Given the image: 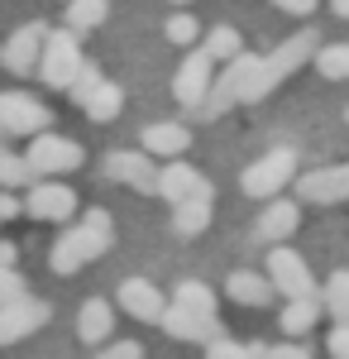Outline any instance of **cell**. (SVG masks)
Segmentation results:
<instances>
[{
	"mask_svg": "<svg viewBox=\"0 0 349 359\" xmlns=\"http://www.w3.org/2000/svg\"><path fill=\"white\" fill-rule=\"evenodd\" d=\"M29 168H34V177H62V172H77L81 168V144L77 139H62L53 130H39V135H29V149H25Z\"/></svg>",
	"mask_w": 349,
	"mask_h": 359,
	"instance_id": "3957f363",
	"label": "cell"
},
{
	"mask_svg": "<svg viewBox=\"0 0 349 359\" xmlns=\"http://www.w3.org/2000/svg\"><path fill=\"white\" fill-rule=\"evenodd\" d=\"M292 177H296V154L292 149H273V154H264L259 163H249L240 172V187H244V196L268 201V196H278Z\"/></svg>",
	"mask_w": 349,
	"mask_h": 359,
	"instance_id": "5b68a950",
	"label": "cell"
},
{
	"mask_svg": "<svg viewBox=\"0 0 349 359\" xmlns=\"http://www.w3.org/2000/svg\"><path fill=\"white\" fill-rule=\"evenodd\" d=\"M53 125V115L43 101H34L25 91H0V139H20V135H39V130H48Z\"/></svg>",
	"mask_w": 349,
	"mask_h": 359,
	"instance_id": "ba28073f",
	"label": "cell"
},
{
	"mask_svg": "<svg viewBox=\"0 0 349 359\" xmlns=\"http://www.w3.org/2000/svg\"><path fill=\"white\" fill-rule=\"evenodd\" d=\"M53 321V306L39 302V297H15V302H0V345H15V340H25V335L43 331Z\"/></svg>",
	"mask_w": 349,
	"mask_h": 359,
	"instance_id": "9c48e42d",
	"label": "cell"
},
{
	"mask_svg": "<svg viewBox=\"0 0 349 359\" xmlns=\"http://www.w3.org/2000/svg\"><path fill=\"white\" fill-rule=\"evenodd\" d=\"M206 57L211 62H230L235 53H244V39H240V29H230V25H215L211 34H206Z\"/></svg>",
	"mask_w": 349,
	"mask_h": 359,
	"instance_id": "4316f807",
	"label": "cell"
},
{
	"mask_svg": "<svg viewBox=\"0 0 349 359\" xmlns=\"http://www.w3.org/2000/svg\"><path fill=\"white\" fill-rule=\"evenodd\" d=\"M43 34H48L43 25L15 29V34H10V43L0 48V62H5L15 77H29V72H34V62H39V48H43Z\"/></svg>",
	"mask_w": 349,
	"mask_h": 359,
	"instance_id": "2e32d148",
	"label": "cell"
},
{
	"mask_svg": "<svg viewBox=\"0 0 349 359\" xmlns=\"http://www.w3.org/2000/svg\"><path fill=\"white\" fill-rule=\"evenodd\" d=\"M296 221H301V206H296V201H287V196H268V211L259 216V235H264L268 245H282V240L296 230Z\"/></svg>",
	"mask_w": 349,
	"mask_h": 359,
	"instance_id": "d6986e66",
	"label": "cell"
},
{
	"mask_svg": "<svg viewBox=\"0 0 349 359\" xmlns=\"http://www.w3.org/2000/svg\"><path fill=\"white\" fill-rule=\"evenodd\" d=\"M215 206L211 196H187V201H172V230L177 235H201L206 225H211Z\"/></svg>",
	"mask_w": 349,
	"mask_h": 359,
	"instance_id": "7402d4cb",
	"label": "cell"
},
{
	"mask_svg": "<svg viewBox=\"0 0 349 359\" xmlns=\"http://www.w3.org/2000/svg\"><path fill=\"white\" fill-rule=\"evenodd\" d=\"M29 283L20 269H0V302H15V297H25Z\"/></svg>",
	"mask_w": 349,
	"mask_h": 359,
	"instance_id": "836d02e7",
	"label": "cell"
},
{
	"mask_svg": "<svg viewBox=\"0 0 349 359\" xmlns=\"http://www.w3.org/2000/svg\"><path fill=\"white\" fill-rule=\"evenodd\" d=\"M325 345H330V355H335V359H349V321H335V331H330Z\"/></svg>",
	"mask_w": 349,
	"mask_h": 359,
	"instance_id": "e575fe53",
	"label": "cell"
},
{
	"mask_svg": "<svg viewBox=\"0 0 349 359\" xmlns=\"http://www.w3.org/2000/svg\"><path fill=\"white\" fill-rule=\"evenodd\" d=\"M96 359H106V355H96Z\"/></svg>",
	"mask_w": 349,
	"mask_h": 359,
	"instance_id": "ee69618b",
	"label": "cell"
},
{
	"mask_svg": "<svg viewBox=\"0 0 349 359\" xmlns=\"http://www.w3.org/2000/svg\"><path fill=\"white\" fill-rule=\"evenodd\" d=\"M25 211L34 221H72L77 216V192L67 187V182H57V177H34L29 182V196H25Z\"/></svg>",
	"mask_w": 349,
	"mask_h": 359,
	"instance_id": "8992f818",
	"label": "cell"
},
{
	"mask_svg": "<svg viewBox=\"0 0 349 359\" xmlns=\"http://www.w3.org/2000/svg\"><path fill=\"white\" fill-rule=\"evenodd\" d=\"M296 192H301V201H316V206H335V201H349V163L316 168V172H301V177H296Z\"/></svg>",
	"mask_w": 349,
	"mask_h": 359,
	"instance_id": "8fae6325",
	"label": "cell"
},
{
	"mask_svg": "<svg viewBox=\"0 0 349 359\" xmlns=\"http://www.w3.org/2000/svg\"><path fill=\"white\" fill-rule=\"evenodd\" d=\"M225 292L235 297L240 306H268L278 292H273L268 273H249V269H240V273H230V283H225Z\"/></svg>",
	"mask_w": 349,
	"mask_h": 359,
	"instance_id": "44dd1931",
	"label": "cell"
},
{
	"mask_svg": "<svg viewBox=\"0 0 349 359\" xmlns=\"http://www.w3.org/2000/svg\"><path fill=\"white\" fill-rule=\"evenodd\" d=\"M110 15V0H67V29H96Z\"/></svg>",
	"mask_w": 349,
	"mask_h": 359,
	"instance_id": "f1b7e54d",
	"label": "cell"
},
{
	"mask_svg": "<svg viewBox=\"0 0 349 359\" xmlns=\"http://www.w3.org/2000/svg\"><path fill=\"white\" fill-rule=\"evenodd\" d=\"M20 211H25V201L10 192V187H0V221H15Z\"/></svg>",
	"mask_w": 349,
	"mask_h": 359,
	"instance_id": "74e56055",
	"label": "cell"
},
{
	"mask_svg": "<svg viewBox=\"0 0 349 359\" xmlns=\"http://www.w3.org/2000/svg\"><path fill=\"white\" fill-rule=\"evenodd\" d=\"M254 67H259V57H254V53H235L230 62H225V77H211V91H206V101H201V106H206L211 115H220L225 106H235Z\"/></svg>",
	"mask_w": 349,
	"mask_h": 359,
	"instance_id": "30bf717a",
	"label": "cell"
},
{
	"mask_svg": "<svg viewBox=\"0 0 349 359\" xmlns=\"http://www.w3.org/2000/svg\"><path fill=\"white\" fill-rule=\"evenodd\" d=\"M163 34H167V43H177V48H191V43L201 39V25H196L191 15H172Z\"/></svg>",
	"mask_w": 349,
	"mask_h": 359,
	"instance_id": "1f68e13d",
	"label": "cell"
},
{
	"mask_svg": "<svg viewBox=\"0 0 349 359\" xmlns=\"http://www.w3.org/2000/svg\"><path fill=\"white\" fill-rule=\"evenodd\" d=\"M115 302L125 306L135 321H149V326H158V316H163V292L149 283V278H125L120 283V292H115Z\"/></svg>",
	"mask_w": 349,
	"mask_h": 359,
	"instance_id": "9a60e30c",
	"label": "cell"
},
{
	"mask_svg": "<svg viewBox=\"0 0 349 359\" xmlns=\"http://www.w3.org/2000/svg\"><path fill=\"white\" fill-rule=\"evenodd\" d=\"M106 172L115 182H130L135 192H149V196H153V182H158V163L149 154H130V149H115L106 158Z\"/></svg>",
	"mask_w": 349,
	"mask_h": 359,
	"instance_id": "5bb4252c",
	"label": "cell"
},
{
	"mask_svg": "<svg viewBox=\"0 0 349 359\" xmlns=\"http://www.w3.org/2000/svg\"><path fill=\"white\" fill-rule=\"evenodd\" d=\"M311 67L321 72L325 82H349V43H325V48H311Z\"/></svg>",
	"mask_w": 349,
	"mask_h": 359,
	"instance_id": "484cf974",
	"label": "cell"
},
{
	"mask_svg": "<svg viewBox=\"0 0 349 359\" xmlns=\"http://www.w3.org/2000/svg\"><path fill=\"white\" fill-rule=\"evenodd\" d=\"M153 196H167V201H187V196H211V182L187 163V158H167L158 168V182H153Z\"/></svg>",
	"mask_w": 349,
	"mask_h": 359,
	"instance_id": "7c38bea8",
	"label": "cell"
},
{
	"mask_svg": "<svg viewBox=\"0 0 349 359\" xmlns=\"http://www.w3.org/2000/svg\"><path fill=\"white\" fill-rule=\"evenodd\" d=\"M177 5H187V0H177Z\"/></svg>",
	"mask_w": 349,
	"mask_h": 359,
	"instance_id": "7bdbcfd3",
	"label": "cell"
},
{
	"mask_svg": "<svg viewBox=\"0 0 349 359\" xmlns=\"http://www.w3.org/2000/svg\"><path fill=\"white\" fill-rule=\"evenodd\" d=\"M110 240H115V221H110V211L91 206V211H86L72 230H62V235H57L53 254H48V269H53V273H62V278L81 273L91 259H101V254L110 249Z\"/></svg>",
	"mask_w": 349,
	"mask_h": 359,
	"instance_id": "6da1fadb",
	"label": "cell"
},
{
	"mask_svg": "<svg viewBox=\"0 0 349 359\" xmlns=\"http://www.w3.org/2000/svg\"><path fill=\"white\" fill-rule=\"evenodd\" d=\"M187 149H191L187 125L163 120V125H149V130H144V154H149V158H182Z\"/></svg>",
	"mask_w": 349,
	"mask_h": 359,
	"instance_id": "ac0fdd59",
	"label": "cell"
},
{
	"mask_svg": "<svg viewBox=\"0 0 349 359\" xmlns=\"http://www.w3.org/2000/svg\"><path fill=\"white\" fill-rule=\"evenodd\" d=\"M206 359H264V355H259V345H240V340L211 335L206 340Z\"/></svg>",
	"mask_w": 349,
	"mask_h": 359,
	"instance_id": "4dcf8cb0",
	"label": "cell"
},
{
	"mask_svg": "<svg viewBox=\"0 0 349 359\" xmlns=\"http://www.w3.org/2000/svg\"><path fill=\"white\" fill-rule=\"evenodd\" d=\"M273 5H278L282 15H311V10H316V0H273Z\"/></svg>",
	"mask_w": 349,
	"mask_h": 359,
	"instance_id": "f35d334b",
	"label": "cell"
},
{
	"mask_svg": "<svg viewBox=\"0 0 349 359\" xmlns=\"http://www.w3.org/2000/svg\"><path fill=\"white\" fill-rule=\"evenodd\" d=\"M321 306L335 316V321H349V269L325 278V292H321Z\"/></svg>",
	"mask_w": 349,
	"mask_h": 359,
	"instance_id": "83f0119b",
	"label": "cell"
},
{
	"mask_svg": "<svg viewBox=\"0 0 349 359\" xmlns=\"http://www.w3.org/2000/svg\"><path fill=\"white\" fill-rule=\"evenodd\" d=\"M330 10H335L340 20H349V0H330Z\"/></svg>",
	"mask_w": 349,
	"mask_h": 359,
	"instance_id": "60d3db41",
	"label": "cell"
},
{
	"mask_svg": "<svg viewBox=\"0 0 349 359\" xmlns=\"http://www.w3.org/2000/svg\"><path fill=\"white\" fill-rule=\"evenodd\" d=\"M158 326H163L167 335H177V340H196V345H206L211 335H220V331H211L206 321H196L191 311H182V306H163Z\"/></svg>",
	"mask_w": 349,
	"mask_h": 359,
	"instance_id": "cb8c5ba5",
	"label": "cell"
},
{
	"mask_svg": "<svg viewBox=\"0 0 349 359\" xmlns=\"http://www.w3.org/2000/svg\"><path fill=\"white\" fill-rule=\"evenodd\" d=\"M259 355L264 359H311V350H301V345H259Z\"/></svg>",
	"mask_w": 349,
	"mask_h": 359,
	"instance_id": "d590c367",
	"label": "cell"
},
{
	"mask_svg": "<svg viewBox=\"0 0 349 359\" xmlns=\"http://www.w3.org/2000/svg\"><path fill=\"white\" fill-rule=\"evenodd\" d=\"M110 331H115V306L106 302V297H86L77 311V335L81 345H106Z\"/></svg>",
	"mask_w": 349,
	"mask_h": 359,
	"instance_id": "e0dca14e",
	"label": "cell"
},
{
	"mask_svg": "<svg viewBox=\"0 0 349 359\" xmlns=\"http://www.w3.org/2000/svg\"><path fill=\"white\" fill-rule=\"evenodd\" d=\"M172 306H182V311H191L196 321H206L211 331H220V316H215V292L206 287V283H196V278L177 283V292H172Z\"/></svg>",
	"mask_w": 349,
	"mask_h": 359,
	"instance_id": "ffe728a7",
	"label": "cell"
},
{
	"mask_svg": "<svg viewBox=\"0 0 349 359\" xmlns=\"http://www.w3.org/2000/svg\"><path fill=\"white\" fill-rule=\"evenodd\" d=\"M81 67V43H77V29H57V34H43V48H39V62L34 72L43 77L48 86L67 91V82L77 77Z\"/></svg>",
	"mask_w": 349,
	"mask_h": 359,
	"instance_id": "277c9868",
	"label": "cell"
},
{
	"mask_svg": "<svg viewBox=\"0 0 349 359\" xmlns=\"http://www.w3.org/2000/svg\"><path fill=\"white\" fill-rule=\"evenodd\" d=\"M211 77H215V62L206 57V48H196V53H187V62L177 67V77H172V96H177L182 106H201L206 91H211Z\"/></svg>",
	"mask_w": 349,
	"mask_h": 359,
	"instance_id": "4fadbf2b",
	"label": "cell"
},
{
	"mask_svg": "<svg viewBox=\"0 0 349 359\" xmlns=\"http://www.w3.org/2000/svg\"><path fill=\"white\" fill-rule=\"evenodd\" d=\"M268 283H273V292H282V297H321V292H316V278L306 269V259L287 245H273Z\"/></svg>",
	"mask_w": 349,
	"mask_h": 359,
	"instance_id": "52a82bcc",
	"label": "cell"
},
{
	"mask_svg": "<svg viewBox=\"0 0 349 359\" xmlns=\"http://www.w3.org/2000/svg\"><path fill=\"white\" fill-rule=\"evenodd\" d=\"M106 359H144V345L139 340H115L106 350Z\"/></svg>",
	"mask_w": 349,
	"mask_h": 359,
	"instance_id": "8d00e7d4",
	"label": "cell"
},
{
	"mask_svg": "<svg viewBox=\"0 0 349 359\" xmlns=\"http://www.w3.org/2000/svg\"><path fill=\"white\" fill-rule=\"evenodd\" d=\"M101 82V67H96V62H86V57H81V67H77V77H72V82H67V96H72V101H86V91H91V86Z\"/></svg>",
	"mask_w": 349,
	"mask_h": 359,
	"instance_id": "d6a6232c",
	"label": "cell"
},
{
	"mask_svg": "<svg viewBox=\"0 0 349 359\" xmlns=\"http://www.w3.org/2000/svg\"><path fill=\"white\" fill-rule=\"evenodd\" d=\"M345 120H349V106H345Z\"/></svg>",
	"mask_w": 349,
	"mask_h": 359,
	"instance_id": "b9f144b4",
	"label": "cell"
},
{
	"mask_svg": "<svg viewBox=\"0 0 349 359\" xmlns=\"http://www.w3.org/2000/svg\"><path fill=\"white\" fill-rule=\"evenodd\" d=\"M15 264H20V249L10 240H0V269H15Z\"/></svg>",
	"mask_w": 349,
	"mask_h": 359,
	"instance_id": "ab89813d",
	"label": "cell"
},
{
	"mask_svg": "<svg viewBox=\"0 0 349 359\" xmlns=\"http://www.w3.org/2000/svg\"><path fill=\"white\" fill-rule=\"evenodd\" d=\"M120 106H125V91H120L115 82H106V77L91 86V91H86V101H81V111L91 115L96 125H110V120L120 115Z\"/></svg>",
	"mask_w": 349,
	"mask_h": 359,
	"instance_id": "603a6c76",
	"label": "cell"
},
{
	"mask_svg": "<svg viewBox=\"0 0 349 359\" xmlns=\"http://www.w3.org/2000/svg\"><path fill=\"white\" fill-rule=\"evenodd\" d=\"M34 182V168H29L25 154H10V149H0V187H10V192H20Z\"/></svg>",
	"mask_w": 349,
	"mask_h": 359,
	"instance_id": "f546056e",
	"label": "cell"
},
{
	"mask_svg": "<svg viewBox=\"0 0 349 359\" xmlns=\"http://www.w3.org/2000/svg\"><path fill=\"white\" fill-rule=\"evenodd\" d=\"M311 48H316V34L311 29H301V34H292L278 53H268V57H259V67L249 72V82H244V91H240V101H264L273 86L282 82V77H292L296 67L311 57Z\"/></svg>",
	"mask_w": 349,
	"mask_h": 359,
	"instance_id": "7a4b0ae2",
	"label": "cell"
},
{
	"mask_svg": "<svg viewBox=\"0 0 349 359\" xmlns=\"http://www.w3.org/2000/svg\"><path fill=\"white\" fill-rule=\"evenodd\" d=\"M321 297H287V306H282V335H306L316 321H321Z\"/></svg>",
	"mask_w": 349,
	"mask_h": 359,
	"instance_id": "d4e9b609",
	"label": "cell"
}]
</instances>
